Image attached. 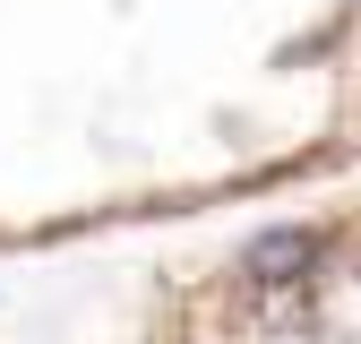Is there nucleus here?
<instances>
[{
	"label": "nucleus",
	"mask_w": 361,
	"mask_h": 344,
	"mask_svg": "<svg viewBox=\"0 0 361 344\" xmlns=\"http://www.w3.org/2000/svg\"><path fill=\"white\" fill-rule=\"evenodd\" d=\"M310 267H319V233H301V224H267L241 241V276L250 284H301Z\"/></svg>",
	"instance_id": "f257e3e1"
}]
</instances>
